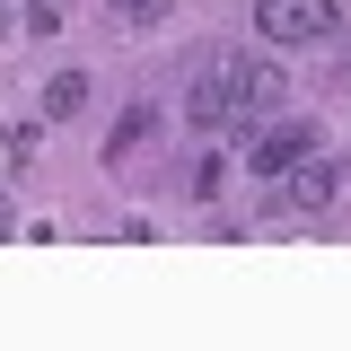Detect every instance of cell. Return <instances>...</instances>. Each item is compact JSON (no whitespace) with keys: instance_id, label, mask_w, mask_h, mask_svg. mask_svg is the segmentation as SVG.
Wrapping results in <instances>:
<instances>
[{"instance_id":"6da1fadb","label":"cell","mask_w":351,"mask_h":351,"mask_svg":"<svg viewBox=\"0 0 351 351\" xmlns=\"http://www.w3.org/2000/svg\"><path fill=\"white\" fill-rule=\"evenodd\" d=\"M255 36H272V44H325V36H343V0H255Z\"/></svg>"},{"instance_id":"5b68a950","label":"cell","mask_w":351,"mask_h":351,"mask_svg":"<svg viewBox=\"0 0 351 351\" xmlns=\"http://www.w3.org/2000/svg\"><path fill=\"white\" fill-rule=\"evenodd\" d=\"M307 149H316V132H307V123H272L255 149H246V176H281V167H299Z\"/></svg>"},{"instance_id":"8992f818","label":"cell","mask_w":351,"mask_h":351,"mask_svg":"<svg viewBox=\"0 0 351 351\" xmlns=\"http://www.w3.org/2000/svg\"><path fill=\"white\" fill-rule=\"evenodd\" d=\"M149 132H158V106H132L123 123H114V141H106V167H114V158H132V149H141Z\"/></svg>"},{"instance_id":"30bf717a","label":"cell","mask_w":351,"mask_h":351,"mask_svg":"<svg viewBox=\"0 0 351 351\" xmlns=\"http://www.w3.org/2000/svg\"><path fill=\"white\" fill-rule=\"evenodd\" d=\"M9 237H18V202L0 193V246H9Z\"/></svg>"},{"instance_id":"3957f363","label":"cell","mask_w":351,"mask_h":351,"mask_svg":"<svg viewBox=\"0 0 351 351\" xmlns=\"http://www.w3.org/2000/svg\"><path fill=\"white\" fill-rule=\"evenodd\" d=\"M219 71H228V97H237V114H246V132H255L263 114H272V106L290 97V80H281V62H219Z\"/></svg>"},{"instance_id":"ba28073f","label":"cell","mask_w":351,"mask_h":351,"mask_svg":"<svg viewBox=\"0 0 351 351\" xmlns=\"http://www.w3.org/2000/svg\"><path fill=\"white\" fill-rule=\"evenodd\" d=\"M106 18H114V27H167L176 0H106Z\"/></svg>"},{"instance_id":"277c9868","label":"cell","mask_w":351,"mask_h":351,"mask_svg":"<svg viewBox=\"0 0 351 351\" xmlns=\"http://www.w3.org/2000/svg\"><path fill=\"white\" fill-rule=\"evenodd\" d=\"M184 123H193V132H246L237 97H228V71H202V80H193V97H184Z\"/></svg>"},{"instance_id":"52a82bcc","label":"cell","mask_w":351,"mask_h":351,"mask_svg":"<svg viewBox=\"0 0 351 351\" xmlns=\"http://www.w3.org/2000/svg\"><path fill=\"white\" fill-rule=\"evenodd\" d=\"M80 106H88V80H80V71H62V80L44 88V123H71Z\"/></svg>"},{"instance_id":"7a4b0ae2","label":"cell","mask_w":351,"mask_h":351,"mask_svg":"<svg viewBox=\"0 0 351 351\" xmlns=\"http://www.w3.org/2000/svg\"><path fill=\"white\" fill-rule=\"evenodd\" d=\"M343 176H351V167H334V158H316V149H307L299 167H281V176H272V202H281L290 219H316L334 193H343Z\"/></svg>"},{"instance_id":"9c48e42d","label":"cell","mask_w":351,"mask_h":351,"mask_svg":"<svg viewBox=\"0 0 351 351\" xmlns=\"http://www.w3.org/2000/svg\"><path fill=\"white\" fill-rule=\"evenodd\" d=\"M0 158L27 167V158H36V123H9V132H0Z\"/></svg>"}]
</instances>
